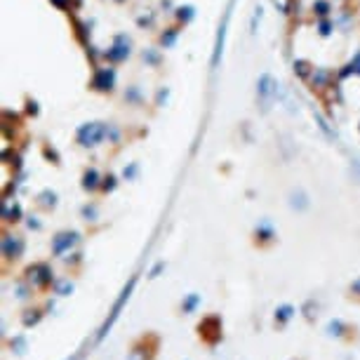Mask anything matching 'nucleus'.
<instances>
[{"mask_svg": "<svg viewBox=\"0 0 360 360\" xmlns=\"http://www.w3.org/2000/svg\"><path fill=\"white\" fill-rule=\"evenodd\" d=\"M276 95V82H273L271 75H261V80H259V97L264 99V102H271V97Z\"/></svg>", "mask_w": 360, "mask_h": 360, "instance_id": "obj_2", "label": "nucleus"}, {"mask_svg": "<svg viewBox=\"0 0 360 360\" xmlns=\"http://www.w3.org/2000/svg\"><path fill=\"white\" fill-rule=\"evenodd\" d=\"M320 10V14H325V10H327V3H318V5H316Z\"/></svg>", "mask_w": 360, "mask_h": 360, "instance_id": "obj_6", "label": "nucleus"}, {"mask_svg": "<svg viewBox=\"0 0 360 360\" xmlns=\"http://www.w3.org/2000/svg\"><path fill=\"white\" fill-rule=\"evenodd\" d=\"M191 12H193L191 7H182L179 10V19H191Z\"/></svg>", "mask_w": 360, "mask_h": 360, "instance_id": "obj_5", "label": "nucleus"}, {"mask_svg": "<svg viewBox=\"0 0 360 360\" xmlns=\"http://www.w3.org/2000/svg\"><path fill=\"white\" fill-rule=\"evenodd\" d=\"M111 82H113V73H111V71H99V75H97V80H95L97 87H99V89H109Z\"/></svg>", "mask_w": 360, "mask_h": 360, "instance_id": "obj_3", "label": "nucleus"}, {"mask_svg": "<svg viewBox=\"0 0 360 360\" xmlns=\"http://www.w3.org/2000/svg\"><path fill=\"white\" fill-rule=\"evenodd\" d=\"M129 45H125V38H118V42H116V48H113V52H109V57L111 59H122V57L129 52Z\"/></svg>", "mask_w": 360, "mask_h": 360, "instance_id": "obj_4", "label": "nucleus"}, {"mask_svg": "<svg viewBox=\"0 0 360 360\" xmlns=\"http://www.w3.org/2000/svg\"><path fill=\"white\" fill-rule=\"evenodd\" d=\"M78 137H80V142L85 144V146H95V144H99L104 137H106V125H102V122L85 125V127L78 132Z\"/></svg>", "mask_w": 360, "mask_h": 360, "instance_id": "obj_1", "label": "nucleus"}]
</instances>
